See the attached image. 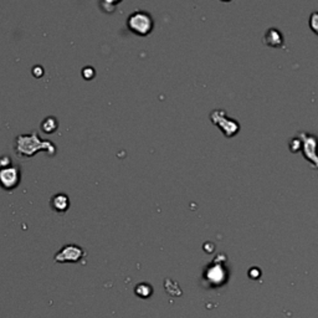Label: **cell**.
<instances>
[{
	"instance_id": "cell-8",
	"label": "cell",
	"mask_w": 318,
	"mask_h": 318,
	"mask_svg": "<svg viewBox=\"0 0 318 318\" xmlns=\"http://www.w3.org/2000/svg\"><path fill=\"white\" fill-rule=\"evenodd\" d=\"M42 130L45 132L51 133L56 130V122H55L54 118H48L44 123H42Z\"/></svg>"
},
{
	"instance_id": "cell-7",
	"label": "cell",
	"mask_w": 318,
	"mask_h": 318,
	"mask_svg": "<svg viewBox=\"0 0 318 318\" xmlns=\"http://www.w3.org/2000/svg\"><path fill=\"white\" fill-rule=\"evenodd\" d=\"M52 206L57 211H65L68 208V198L65 194H57L52 199Z\"/></svg>"
},
{
	"instance_id": "cell-9",
	"label": "cell",
	"mask_w": 318,
	"mask_h": 318,
	"mask_svg": "<svg viewBox=\"0 0 318 318\" xmlns=\"http://www.w3.org/2000/svg\"><path fill=\"white\" fill-rule=\"evenodd\" d=\"M310 26L313 33L318 35V12H313L310 15Z\"/></svg>"
},
{
	"instance_id": "cell-2",
	"label": "cell",
	"mask_w": 318,
	"mask_h": 318,
	"mask_svg": "<svg viewBox=\"0 0 318 318\" xmlns=\"http://www.w3.org/2000/svg\"><path fill=\"white\" fill-rule=\"evenodd\" d=\"M46 146H50V143L40 142L36 133H33L31 135H20L17 138V152L23 155H31L40 148H45Z\"/></svg>"
},
{
	"instance_id": "cell-6",
	"label": "cell",
	"mask_w": 318,
	"mask_h": 318,
	"mask_svg": "<svg viewBox=\"0 0 318 318\" xmlns=\"http://www.w3.org/2000/svg\"><path fill=\"white\" fill-rule=\"evenodd\" d=\"M264 42L271 48H280L282 46L284 37L277 29H268L264 36Z\"/></svg>"
},
{
	"instance_id": "cell-3",
	"label": "cell",
	"mask_w": 318,
	"mask_h": 318,
	"mask_svg": "<svg viewBox=\"0 0 318 318\" xmlns=\"http://www.w3.org/2000/svg\"><path fill=\"white\" fill-rule=\"evenodd\" d=\"M300 139L302 144V152L307 161L312 162L313 166L318 168V139L317 137L312 134H306V133H300Z\"/></svg>"
},
{
	"instance_id": "cell-4",
	"label": "cell",
	"mask_w": 318,
	"mask_h": 318,
	"mask_svg": "<svg viewBox=\"0 0 318 318\" xmlns=\"http://www.w3.org/2000/svg\"><path fill=\"white\" fill-rule=\"evenodd\" d=\"M19 170L17 168L4 167L0 168V185L5 189H12L19 183Z\"/></svg>"
},
{
	"instance_id": "cell-1",
	"label": "cell",
	"mask_w": 318,
	"mask_h": 318,
	"mask_svg": "<svg viewBox=\"0 0 318 318\" xmlns=\"http://www.w3.org/2000/svg\"><path fill=\"white\" fill-rule=\"evenodd\" d=\"M128 28L131 31L135 33L138 35H148L153 29V19L151 15L146 12H138L133 13L130 17H128Z\"/></svg>"
},
{
	"instance_id": "cell-5",
	"label": "cell",
	"mask_w": 318,
	"mask_h": 318,
	"mask_svg": "<svg viewBox=\"0 0 318 318\" xmlns=\"http://www.w3.org/2000/svg\"><path fill=\"white\" fill-rule=\"evenodd\" d=\"M82 256V250L77 246H66L56 256V261H77Z\"/></svg>"
}]
</instances>
